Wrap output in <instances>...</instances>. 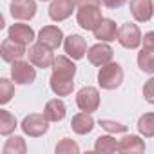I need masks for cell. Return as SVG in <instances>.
Wrapping results in <instances>:
<instances>
[{"label":"cell","mask_w":154,"mask_h":154,"mask_svg":"<svg viewBox=\"0 0 154 154\" xmlns=\"http://www.w3.org/2000/svg\"><path fill=\"white\" fill-rule=\"evenodd\" d=\"M74 74L76 65L67 56H56L51 72V89L56 96H69L74 89Z\"/></svg>","instance_id":"6da1fadb"},{"label":"cell","mask_w":154,"mask_h":154,"mask_svg":"<svg viewBox=\"0 0 154 154\" xmlns=\"http://www.w3.org/2000/svg\"><path fill=\"white\" fill-rule=\"evenodd\" d=\"M123 82V69L120 63L116 62H109L105 65L100 67L98 71V84L102 89H107V91H112V89H118Z\"/></svg>","instance_id":"7a4b0ae2"},{"label":"cell","mask_w":154,"mask_h":154,"mask_svg":"<svg viewBox=\"0 0 154 154\" xmlns=\"http://www.w3.org/2000/svg\"><path fill=\"white\" fill-rule=\"evenodd\" d=\"M102 20L103 17H102L100 6H85V8H80L78 13H76V22L85 31H94Z\"/></svg>","instance_id":"3957f363"},{"label":"cell","mask_w":154,"mask_h":154,"mask_svg":"<svg viewBox=\"0 0 154 154\" xmlns=\"http://www.w3.org/2000/svg\"><path fill=\"white\" fill-rule=\"evenodd\" d=\"M11 78L18 85H29L36 80V71L31 62L17 60L11 63Z\"/></svg>","instance_id":"277c9868"},{"label":"cell","mask_w":154,"mask_h":154,"mask_svg":"<svg viewBox=\"0 0 154 154\" xmlns=\"http://www.w3.org/2000/svg\"><path fill=\"white\" fill-rule=\"evenodd\" d=\"M27 56H29V62L35 65V67H40V69H45V67H53L54 63V54H53V49L44 45V44H35L29 47L27 51Z\"/></svg>","instance_id":"5b68a950"},{"label":"cell","mask_w":154,"mask_h":154,"mask_svg":"<svg viewBox=\"0 0 154 154\" xmlns=\"http://www.w3.org/2000/svg\"><path fill=\"white\" fill-rule=\"evenodd\" d=\"M22 131L31 136V138H38V136H44L49 129V120L45 118V114H38V112H33V114H27L22 122Z\"/></svg>","instance_id":"8992f818"},{"label":"cell","mask_w":154,"mask_h":154,"mask_svg":"<svg viewBox=\"0 0 154 154\" xmlns=\"http://www.w3.org/2000/svg\"><path fill=\"white\" fill-rule=\"evenodd\" d=\"M76 105H78L80 111L85 112H94L100 107V93L96 87L85 85L82 87L78 93H76Z\"/></svg>","instance_id":"52a82bcc"},{"label":"cell","mask_w":154,"mask_h":154,"mask_svg":"<svg viewBox=\"0 0 154 154\" xmlns=\"http://www.w3.org/2000/svg\"><path fill=\"white\" fill-rule=\"evenodd\" d=\"M141 40H143V36H141V31L136 24L127 22L118 29V42L125 49H136L141 44Z\"/></svg>","instance_id":"ba28073f"},{"label":"cell","mask_w":154,"mask_h":154,"mask_svg":"<svg viewBox=\"0 0 154 154\" xmlns=\"http://www.w3.org/2000/svg\"><path fill=\"white\" fill-rule=\"evenodd\" d=\"M0 54H2V60L4 62H17V60H22L24 54H27L26 51V45L20 44V42H15L13 38H6L0 45Z\"/></svg>","instance_id":"9c48e42d"},{"label":"cell","mask_w":154,"mask_h":154,"mask_svg":"<svg viewBox=\"0 0 154 154\" xmlns=\"http://www.w3.org/2000/svg\"><path fill=\"white\" fill-rule=\"evenodd\" d=\"M76 2L74 0H51L49 6V17L54 22H62L65 18H69L74 11Z\"/></svg>","instance_id":"30bf717a"},{"label":"cell","mask_w":154,"mask_h":154,"mask_svg":"<svg viewBox=\"0 0 154 154\" xmlns=\"http://www.w3.org/2000/svg\"><path fill=\"white\" fill-rule=\"evenodd\" d=\"M87 58H89V62H91L93 65L102 67V65H105V63H109V62L112 60V47L107 45L105 42H102V44H94L93 47H89V51H87Z\"/></svg>","instance_id":"8fae6325"},{"label":"cell","mask_w":154,"mask_h":154,"mask_svg":"<svg viewBox=\"0 0 154 154\" xmlns=\"http://www.w3.org/2000/svg\"><path fill=\"white\" fill-rule=\"evenodd\" d=\"M11 15L17 20H31L36 15V2L35 0H13L11 6Z\"/></svg>","instance_id":"7c38bea8"},{"label":"cell","mask_w":154,"mask_h":154,"mask_svg":"<svg viewBox=\"0 0 154 154\" xmlns=\"http://www.w3.org/2000/svg\"><path fill=\"white\" fill-rule=\"evenodd\" d=\"M63 49L72 60H82L87 53V44L80 35H69L63 42Z\"/></svg>","instance_id":"4fadbf2b"},{"label":"cell","mask_w":154,"mask_h":154,"mask_svg":"<svg viewBox=\"0 0 154 154\" xmlns=\"http://www.w3.org/2000/svg\"><path fill=\"white\" fill-rule=\"evenodd\" d=\"M131 15L136 22H149L154 15V4L152 0H131Z\"/></svg>","instance_id":"5bb4252c"},{"label":"cell","mask_w":154,"mask_h":154,"mask_svg":"<svg viewBox=\"0 0 154 154\" xmlns=\"http://www.w3.org/2000/svg\"><path fill=\"white\" fill-rule=\"evenodd\" d=\"M62 40H63V33L56 26H45L38 33V42L47 45V47H51V49H58Z\"/></svg>","instance_id":"9a60e30c"},{"label":"cell","mask_w":154,"mask_h":154,"mask_svg":"<svg viewBox=\"0 0 154 154\" xmlns=\"http://www.w3.org/2000/svg\"><path fill=\"white\" fill-rule=\"evenodd\" d=\"M71 129L76 132V134H89L93 129H94V120L91 116V112H78V114H74L72 120H71Z\"/></svg>","instance_id":"2e32d148"},{"label":"cell","mask_w":154,"mask_h":154,"mask_svg":"<svg viewBox=\"0 0 154 154\" xmlns=\"http://www.w3.org/2000/svg\"><path fill=\"white\" fill-rule=\"evenodd\" d=\"M93 33H94V38L100 42H112L118 38V27H116L114 20H111V18H103Z\"/></svg>","instance_id":"e0dca14e"},{"label":"cell","mask_w":154,"mask_h":154,"mask_svg":"<svg viewBox=\"0 0 154 154\" xmlns=\"http://www.w3.org/2000/svg\"><path fill=\"white\" fill-rule=\"evenodd\" d=\"M9 38H13L15 42H20L24 45H29L35 40V31L26 24H13L9 27Z\"/></svg>","instance_id":"ac0fdd59"},{"label":"cell","mask_w":154,"mask_h":154,"mask_svg":"<svg viewBox=\"0 0 154 154\" xmlns=\"http://www.w3.org/2000/svg\"><path fill=\"white\" fill-rule=\"evenodd\" d=\"M118 152H123V154H129V152H145V143H143V140L140 136L131 134V136H125V138L120 140Z\"/></svg>","instance_id":"d6986e66"},{"label":"cell","mask_w":154,"mask_h":154,"mask_svg":"<svg viewBox=\"0 0 154 154\" xmlns=\"http://www.w3.org/2000/svg\"><path fill=\"white\" fill-rule=\"evenodd\" d=\"M44 114L49 122H62L65 118V103L58 98L54 100H49L45 103V109H44Z\"/></svg>","instance_id":"ffe728a7"},{"label":"cell","mask_w":154,"mask_h":154,"mask_svg":"<svg viewBox=\"0 0 154 154\" xmlns=\"http://www.w3.org/2000/svg\"><path fill=\"white\" fill-rule=\"evenodd\" d=\"M138 65L143 72L147 74H154V49L143 47L138 53Z\"/></svg>","instance_id":"44dd1931"},{"label":"cell","mask_w":154,"mask_h":154,"mask_svg":"<svg viewBox=\"0 0 154 154\" xmlns=\"http://www.w3.org/2000/svg\"><path fill=\"white\" fill-rule=\"evenodd\" d=\"M118 143L111 134L107 136H100L96 138V143H94V150L96 152H102V154H111V152H116L118 150Z\"/></svg>","instance_id":"7402d4cb"},{"label":"cell","mask_w":154,"mask_h":154,"mask_svg":"<svg viewBox=\"0 0 154 154\" xmlns=\"http://www.w3.org/2000/svg\"><path fill=\"white\" fill-rule=\"evenodd\" d=\"M4 154H26L27 152V145H26V140L20 138V136H13L6 141L4 149H2Z\"/></svg>","instance_id":"603a6c76"},{"label":"cell","mask_w":154,"mask_h":154,"mask_svg":"<svg viewBox=\"0 0 154 154\" xmlns=\"http://www.w3.org/2000/svg\"><path fill=\"white\" fill-rule=\"evenodd\" d=\"M138 131L145 138H154V112H147L138 120Z\"/></svg>","instance_id":"cb8c5ba5"},{"label":"cell","mask_w":154,"mask_h":154,"mask_svg":"<svg viewBox=\"0 0 154 154\" xmlns=\"http://www.w3.org/2000/svg\"><path fill=\"white\" fill-rule=\"evenodd\" d=\"M17 129V118L11 114V112H8V111H0V134L2 136H8V134H11L13 131Z\"/></svg>","instance_id":"d4e9b609"},{"label":"cell","mask_w":154,"mask_h":154,"mask_svg":"<svg viewBox=\"0 0 154 154\" xmlns=\"http://www.w3.org/2000/svg\"><path fill=\"white\" fill-rule=\"evenodd\" d=\"M54 152L56 154H78L80 152V147L76 145L71 138H63L60 143H56Z\"/></svg>","instance_id":"484cf974"},{"label":"cell","mask_w":154,"mask_h":154,"mask_svg":"<svg viewBox=\"0 0 154 154\" xmlns=\"http://www.w3.org/2000/svg\"><path fill=\"white\" fill-rule=\"evenodd\" d=\"M15 94V85L8 80V78H2L0 80V103H8Z\"/></svg>","instance_id":"4316f807"},{"label":"cell","mask_w":154,"mask_h":154,"mask_svg":"<svg viewBox=\"0 0 154 154\" xmlns=\"http://www.w3.org/2000/svg\"><path fill=\"white\" fill-rule=\"evenodd\" d=\"M100 125L109 132H125L127 131V125H122V123L111 122V120H100Z\"/></svg>","instance_id":"83f0119b"},{"label":"cell","mask_w":154,"mask_h":154,"mask_svg":"<svg viewBox=\"0 0 154 154\" xmlns=\"http://www.w3.org/2000/svg\"><path fill=\"white\" fill-rule=\"evenodd\" d=\"M143 98H145L149 103L154 105V76H152L150 80H147L145 85H143Z\"/></svg>","instance_id":"f1b7e54d"},{"label":"cell","mask_w":154,"mask_h":154,"mask_svg":"<svg viewBox=\"0 0 154 154\" xmlns=\"http://www.w3.org/2000/svg\"><path fill=\"white\" fill-rule=\"evenodd\" d=\"M103 2V6L105 8H109V9H118V8H122L127 0H102Z\"/></svg>","instance_id":"f546056e"},{"label":"cell","mask_w":154,"mask_h":154,"mask_svg":"<svg viewBox=\"0 0 154 154\" xmlns=\"http://www.w3.org/2000/svg\"><path fill=\"white\" fill-rule=\"evenodd\" d=\"M143 47H149V49H154V31H149V33H145V36H143Z\"/></svg>","instance_id":"4dcf8cb0"},{"label":"cell","mask_w":154,"mask_h":154,"mask_svg":"<svg viewBox=\"0 0 154 154\" xmlns=\"http://www.w3.org/2000/svg\"><path fill=\"white\" fill-rule=\"evenodd\" d=\"M78 8H85V6H100L102 0H74Z\"/></svg>","instance_id":"1f68e13d"},{"label":"cell","mask_w":154,"mask_h":154,"mask_svg":"<svg viewBox=\"0 0 154 154\" xmlns=\"http://www.w3.org/2000/svg\"><path fill=\"white\" fill-rule=\"evenodd\" d=\"M42 2H47V0H42Z\"/></svg>","instance_id":"d6a6232c"}]
</instances>
